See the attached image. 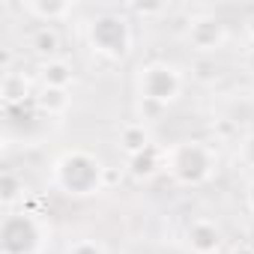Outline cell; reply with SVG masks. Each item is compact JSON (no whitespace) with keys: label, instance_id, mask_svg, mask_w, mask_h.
I'll return each mask as SVG.
<instances>
[{"label":"cell","instance_id":"cell-1","mask_svg":"<svg viewBox=\"0 0 254 254\" xmlns=\"http://www.w3.org/2000/svg\"><path fill=\"white\" fill-rule=\"evenodd\" d=\"M105 162L84 147H72L54 156L51 186L66 197H93L105 191Z\"/></svg>","mask_w":254,"mask_h":254},{"label":"cell","instance_id":"cell-2","mask_svg":"<svg viewBox=\"0 0 254 254\" xmlns=\"http://www.w3.org/2000/svg\"><path fill=\"white\" fill-rule=\"evenodd\" d=\"M165 171L171 174V180L177 186L197 189V186H206L215 177L218 153L206 141L186 138V141H177V144L165 147Z\"/></svg>","mask_w":254,"mask_h":254},{"label":"cell","instance_id":"cell-3","mask_svg":"<svg viewBox=\"0 0 254 254\" xmlns=\"http://www.w3.org/2000/svg\"><path fill=\"white\" fill-rule=\"evenodd\" d=\"M87 48L105 63H126L135 48V27L132 18L123 12H99L84 27Z\"/></svg>","mask_w":254,"mask_h":254},{"label":"cell","instance_id":"cell-4","mask_svg":"<svg viewBox=\"0 0 254 254\" xmlns=\"http://www.w3.org/2000/svg\"><path fill=\"white\" fill-rule=\"evenodd\" d=\"M186 90V75L180 66L168 63V60H150L141 63L135 72V96L141 105H153V108H171Z\"/></svg>","mask_w":254,"mask_h":254},{"label":"cell","instance_id":"cell-5","mask_svg":"<svg viewBox=\"0 0 254 254\" xmlns=\"http://www.w3.org/2000/svg\"><path fill=\"white\" fill-rule=\"evenodd\" d=\"M51 227L30 209H9L0 218V254H42Z\"/></svg>","mask_w":254,"mask_h":254},{"label":"cell","instance_id":"cell-6","mask_svg":"<svg viewBox=\"0 0 254 254\" xmlns=\"http://www.w3.org/2000/svg\"><path fill=\"white\" fill-rule=\"evenodd\" d=\"M230 33H227V24L212 15V12H197L189 18V27H186V42L191 51H197L200 57H212L218 54L224 45H227Z\"/></svg>","mask_w":254,"mask_h":254},{"label":"cell","instance_id":"cell-7","mask_svg":"<svg viewBox=\"0 0 254 254\" xmlns=\"http://www.w3.org/2000/svg\"><path fill=\"white\" fill-rule=\"evenodd\" d=\"M75 9H78L75 0H21V12L33 21H39L42 27H51V24L72 18Z\"/></svg>","mask_w":254,"mask_h":254},{"label":"cell","instance_id":"cell-8","mask_svg":"<svg viewBox=\"0 0 254 254\" xmlns=\"http://www.w3.org/2000/svg\"><path fill=\"white\" fill-rule=\"evenodd\" d=\"M221 227L212 218H194L186 227V245L191 254H218L221 251Z\"/></svg>","mask_w":254,"mask_h":254},{"label":"cell","instance_id":"cell-9","mask_svg":"<svg viewBox=\"0 0 254 254\" xmlns=\"http://www.w3.org/2000/svg\"><path fill=\"white\" fill-rule=\"evenodd\" d=\"M117 147L126 159H135V156L147 153L150 147H156V141H153V132L144 120H129V123H123L120 132H117Z\"/></svg>","mask_w":254,"mask_h":254},{"label":"cell","instance_id":"cell-10","mask_svg":"<svg viewBox=\"0 0 254 254\" xmlns=\"http://www.w3.org/2000/svg\"><path fill=\"white\" fill-rule=\"evenodd\" d=\"M126 171H129L132 180L144 183V180H153L159 171H165V147H150L147 153L129 159V165H126Z\"/></svg>","mask_w":254,"mask_h":254},{"label":"cell","instance_id":"cell-11","mask_svg":"<svg viewBox=\"0 0 254 254\" xmlns=\"http://www.w3.org/2000/svg\"><path fill=\"white\" fill-rule=\"evenodd\" d=\"M0 99H3L6 108H15V105H24L30 99V78L24 72H3V81H0Z\"/></svg>","mask_w":254,"mask_h":254},{"label":"cell","instance_id":"cell-12","mask_svg":"<svg viewBox=\"0 0 254 254\" xmlns=\"http://www.w3.org/2000/svg\"><path fill=\"white\" fill-rule=\"evenodd\" d=\"M39 81L42 87H57V90H69L75 84V66L63 57L39 63Z\"/></svg>","mask_w":254,"mask_h":254},{"label":"cell","instance_id":"cell-13","mask_svg":"<svg viewBox=\"0 0 254 254\" xmlns=\"http://www.w3.org/2000/svg\"><path fill=\"white\" fill-rule=\"evenodd\" d=\"M33 105H36V111L45 114V117H63V114L72 108V96H69V90L39 87L36 96H33Z\"/></svg>","mask_w":254,"mask_h":254},{"label":"cell","instance_id":"cell-14","mask_svg":"<svg viewBox=\"0 0 254 254\" xmlns=\"http://www.w3.org/2000/svg\"><path fill=\"white\" fill-rule=\"evenodd\" d=\"M30 51L42 60V63H48V60H57V54H60V33L54 30V27H36L33 33H30Z\"/></svg>","mask_w":254,"mask_h":254},{"label":"cell","instance_id":"cell-15","mask_svg":"<svg viewBox=\"0 0 254 254\" xmlns=\"http://www.w3.org/2000/svg\"><path fill=\"white\" fill-rule=\"evenodd\" d=\"M24 197H27V183L15 171H3V174H0V203H3L6 212L15 209Z\"/></svg>","mask_w":254,"mask_h":254},{"label":"cell","instance_id":"cell-16","mask_svg":"<svg viewBox=\"0 0 254 254\" xmlns=\"http://www.w3.org/2000/svg\"><path fill=\"white\" fill-rule=\"evenodd\" d=\"M66 254H108V248L99 239H72L66 245Z\"/></svg>","mask_w":254,"mask_h":254},{"label":"cell","instance_id":"cell-17","mask_svg":"<svg viewBox=\"0 0 254 254\" xmlns=\"http://www.w3.org/2000/svg\"><path fill=\"white\" fill-rule=\"evenodd\" d=\"M236 159H239V165H245V168H251V171H254V132H248V135L239 141Z\"/></svg>","mask_w":254,"mask_h":254},{"label":"cell","instance_id":"cell-18","mask_svg":"<svg viewBox=\"0 0 254 254\" xmlns=\"http://www.w3.org/2000/svg\"><path fill=\"white\" fill-rule=\"evenodd\" d=\"M194 78H197V81H203V84H209V81H215V78H218V66H215L209 57H203V60H197V63H194Z\"/></svg>","mask_w":254,"mask_h":254},{"label":"cell","instance_id":"cell-19","mask_svg":"<svg viewBox=\"0 0 254 254\" xmlns=\"http://www.w3.org/2000/svg\"><path fill=\"white\" fill-rule=\"evenodd\" d=\"M132 12H138V15H144V18H153V15H165L168 6H165V3H156V6H132Z\"/></svg>","mask_w":254,"mask_h":254},{"label":"cell","instance_id":"cell-20","mask_svg":"<svg viewBox=\"0 0 254 254\" xmlns=\"http://www.w3.org/2000/svg\"><path fill=\"white\" fill-rule=\"evenodd\" d=\"M117 183H123V171L105 168V189H111V186H117Z\"/></svg>","mask_w":254,"mask_h":254},{"label":"cell","instance_id":"cell-21","mask_svg":"<svg viewBox=\"0 0 254 254\" xmlns=\"http://www.w3.org/2000/svg\"><path fill=\"white\" fill-rule=\"evenodd\" d=\"M242 66H245V72H248V75L254 78V45H251V48H248V51L242 54Z\"/></svg>","mask_w":254,"mask_h":254},{"label":"cell","instance_id":"cell-22","mask_svg":"<svg viewBox=\"0 0 254 254\" xmlns=\"http://www.w3.org/2000/svg\"><path fill=\"white\" fill-rule=\"evenodd\" d=\"M227 254H254V245L251 242H236V245H230Z\"/></svg>","mask_w":254,"mask_h":254},{"label":"cell","instance_id":"cell-23","mask_svg":"<svg viewBox=\"0 0 254 254\" xmlns=\"http://www.w3.org/2000/svg\"><path fill=\"white\" fill-rule=\"evenodd\" d=\"M245 206H248V212H254V180L245 186Z\"/></svg>","mask_w":254,"mask_h":254},{"label":"cell","instance_id":"cell-24","mask_svg":"<svg viewBox=\"0 0 254 254\" xmlns=\"http://www.w3.org/2000/svg\"><path fill=\"white\" fill-rule=\"evenodd\" d=\"M245 36H248V39H251V45H254V12L245 18Z\"/></svg>","mask_w":254,"mask_h":254}]
</instances>
